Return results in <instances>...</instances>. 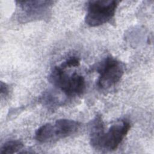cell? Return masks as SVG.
Masks as SVG:
<instances>
[{
    "label": "cell",
    "mask_w": 154,
    "mask_h": 154,
    "mask_svg": "<svg viewBox=\"0 0 154 154\" xmlns=\"http://www.w3.org/2000/svg\"><path fill=\"white\" fill-rule=\"evenodd\" d=\"M16 2L22 11L29 18L41 16L47 13L54 4V1H23Z\"/></svg>",
    "instance_id": "6"
},
{
    "label": "cell",
    "mask_w": 154,
    "mask_h": 154,
    "mask_svg": "<svg viewBox=\"0 0 154 154\" xmlns=\"http://www.w3.org/2000/svg\"><path fill=\"white\" fill-rule=\"evenodd\" d=\"M9 93V89L8 86L2 81L1 82V96H6Z\"/></svg>",
    "instance_id": "9"
},
{
    "label": "cell",
    "mask_w": 154,
    "mask_h": 154,
    "mask_svg": "<svg viewBox=\"0 0 154 154\" xmlns=\"http://www.w3.org/2000/svg\"><path fill=\"white\" fill-rule=\"evenodd\" d=\"M79 60L77 57H71L62 63L60 66L63 69H66L67 68H70L72 67H77L79 65Z\"/></svg>",
    "instance_id": "8"
},
{
    "label": "cell",
    "mask_w": 154,
    "mask_h": 154,
    "mask_svg": "<svg viewBox=\"0 0 154 154\" xmlns=\"http://www.w3.org/2000/svg\"><path fill=\"white\" fill-rule=\"evenodd\" d=\"M97 85L102 89H108L115 85L122 77L125 65L117 59L107 57L99 67Z\"/></svg>",
    "instance_id": "3"
},
{
    "label": "cell",
    "mask_w": 154,
    "mask_h": 154,
    "mask_svg": "<svg viewBox=\"0 0 154 154\" xmlns=\"http://www.w3.org/2000/svg\"><path fill=\"white\" fill-rule=\"evenodd\" d=\"M49 77L54 85L69 96L81 94L85 88V81L82 76L76 73L68 75L60 66L53 69Z\"/></svg>",
    "instance_id": "1"
},
{
    "label": "cell",
    "mask_w": 154,
    "mask_h": 154,
    "mask_svg": "<svg viewBox=\"0 0 154 154\" xmlns=\"http://www.w3.org/2000/svg\"><path fill=\"white\" fill-rule=\"evenodd\" d=\"M79 126L80 124L78 122L73 120H57L54 124L51 123L52 141L70 136L78 130Z\"/></svg>",
    "instance_id": "5"
},
{
    "label": "cell",
    "mask_w": 154,
    "mask_h": 154,
    "mask_svg": "<svg viewBox=\"0 0 154 154\" xmlns=\"http://www.w3.org/2000/svg\"><path fill=\"white\" fill-rule=\"evenodd\" d=\"M130 128L131 123L126 120H122L112 125L108 131L102 133L96 149L116 150L126 137Z\"/></svg>",
    "instance_id": "4"
},
{
    "label": "cell",
    "mask_w": 154,
    "mask_h": 154,
    "mask_svg": "<svg viewBox=\"0 0 154 154\" xmlns=\"http://www.w3.org/2000/svg\"><path fill=\"white\" fill-rule=\"evenodd\" d=\"M119 1H90L88 2L85 22L90 26H98L108 22L115 15Z\"/></svg>",
    "instance_id": "2"
},
{
    "label": "cell",
    "mask_w": 154,
    "mask_h": 154,
    "mask_svg": "<svg viewBox=\"0 0 154 154\" xmlns=\"http://www.w3.org/2000/svg\"><path fill=\"white\" fill-rule=\"evenodd\" d=\"M23 147V143L19 140L7 141L1 147L0 154H12L18 152Z\"/></svg>",
    "instance_id": "7"
}]
</instances>
